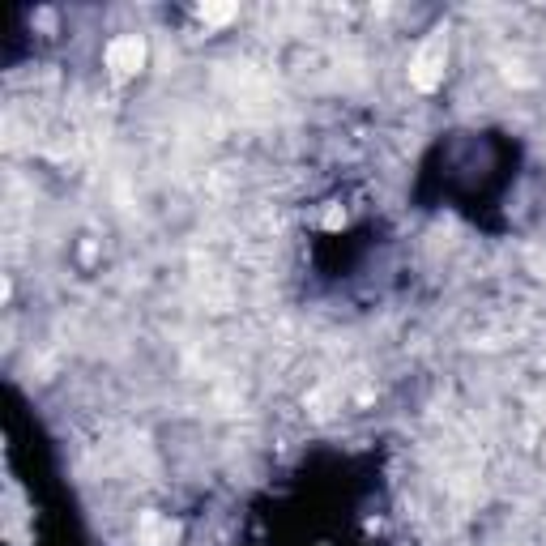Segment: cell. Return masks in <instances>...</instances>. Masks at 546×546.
<instances>
[{
	"instance_id": "6da1fadb",
	"label": "cell",
	"mask_w": 546,
	"mask_h": 546,
	"mask_svg": "<svg viewBox=\"0 0 546 546\" xmlns=\"http://www.w3.org/2000/svg\"><path fill=\"white\" fill-rule=\"evenodd\" d=\"M141 60H146V43H141L137 35H124V39H116V43L107 47V69L116 73V77L137 73Z\"/></svg>"
},
{
	"instance_id": "7a4b0ae2",
	"label": "cell",
	"mask_w": 546,
	"mask_h": 546,
	"mask_svg": "<svg viewBox=\"0 0 546 546\" xmlns=\"http://www.w3.org/2000/svg\"><path fill=\"white\" fill-rule=\"evenodd\" d=\"M440 69H444V43L440 39H431L419 56H414V64H410V77H414V86H423V90H431L440 82Z\"/></svg>"
},
{
	"instance_id": "3957f363",
	"label": "cell",
	"mask_w": 546,
	"mask_h": 546,
	"mask_svg": "<svg viewBox=\"0 0 546 546\" xmlns=\"http://www.w3.org/2000/svg\"><path fill=\"white\" fill-rule=\"evenodd\" d=\"M175 538H180V525L158 517V512H141L137 521V542L141 546H175Z\"/></svg>"
}]
</instances>
